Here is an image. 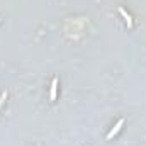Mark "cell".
Instances as JSON below:
<instances>
[{"label":"cell","mask_w":146,"mask_h":146,"mask_svg":"<svg viewBox=\"0 0 146 146\" xmlns=\"http://www.w3.org/2000/svg\"><path fill=\"white\" fill-rule=\"evenodd\" d=\"M122 126H124V119H119V121H117V124H115V126L110 129L109 133H107V139H112V138H114V136L121 131V127H122Z\"/></svg>","instance_id":"cell-1"},{"label":"cell","mask_w":146,"mask_h":146,"mask_svg":"<svg viewBox=\"0 0 146 146\" xmlns=\"http://www.w3.org/2000/svg\"><path fill=\"white\" fill-rule=\"evenodd\" d=\"M56 92H58V78H53L51 88H49V99H51V102L56 100Z\"/></svg>","instance_id":"cell-2"},{"label":"cell","mask_w":146,"mask_h":146,"mask_svg":"<svg viewBox=\"0 0 146 146\" xmlns=\"http://www.w3.org/2000/svg\"><path fill=\"white\" fill-rule=\"evenodd\" d=\"M119 14H121V15H122V19L126 21L127 27H133V17H131V15H129V14H127V12L122 9V7H119Z\"/></svg>","instance_id":"cell-3"},{"label":"cell","mask_w":146,"mask_h":146,"mask_svg":"<svg viewBox=\"0 0 146 146\" xmlns=\"http://www.w3.org/2000/svg\"><path fill=\"white\" fill-rule=\"evenodd\" d=\"M5 100H7V92H3V94L0 95V109H2V106H3Z\"/></svg>","instance_id":"cell-4"}]
</instances>
